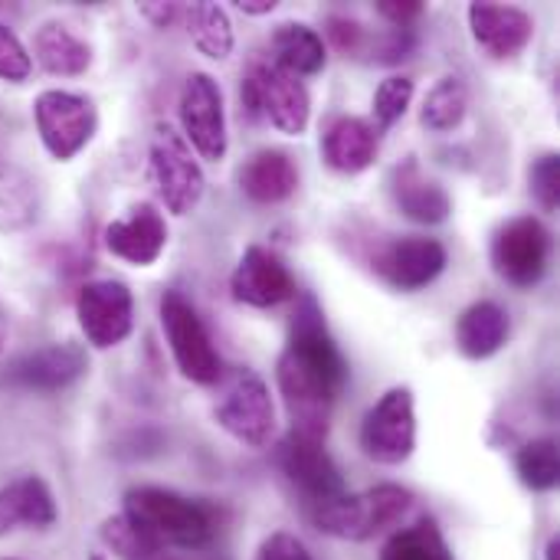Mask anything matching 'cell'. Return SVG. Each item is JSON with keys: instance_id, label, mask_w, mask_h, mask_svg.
I'll return each mask as SVG.
<instances>
[{"instance_id": "30bf717a", "label": "cell", "mask_w": 560, "mask_h": 560, "mask_svg": "<svg viewBox=\"0 0 560 560\" xmlns=\"http://www.w3.org/2000/svg\"><path fill=\"white\" fill-rule=\"evenodd\" d=\"M551 230L538 217H512L492 236V266L509 285L532 289L551 266Z\"/></svg>"}, {"instance_id": "9a60e30c", "label": "cell", "mask_w": 560, "mask_h": 560, "mask_svg": "<svg viewBox=\"0 0 560 560\" xmlns=\"http://www.w3.org/2000/svg\"><path fill=\"white\" fill-rule=\"evenodd\" d=\"M85 368H89L85 351L72 341H62V345H46L39 351L20 354L16 361H10L0 374V384L13 390H26V394H56V390L72 387L85 374Z\"/></svg>"}, {"instance_id": "d6a6232c", "label": "cell", "mask_w": 560, "mask_h": 560, "mask_svg": "<svg viewBox=\"0 0 560 560\" xmlns=\"http://www.w3.org/2000/svg\"><path fill=\"white\" fill-rule=\"evenodd\" d=\"M325 33H328V43L341 52V56H368V46H371V30H364V23L351 20V16H328L325 20Z\"/></svg>"}, {"instance_id": "4fadbf2b", "label": "cell", "mask_w": 560, "mask_h": 560, "mask_svg": "<svg viewBox=\"0 0 560 560\" xmlns=\"http://www.w3.org/2000/svg\"><path fill=\"white\" fill-rule=\"evenodd\" d=\"M75 318L92 348H118L135 331V295L118 279L85 282L75 295Z\"/></svg>"}, {"instance_id": "484cf974", "label": "cell", "mask_w": 560, "mask_h": 560, "mask_svg": "<svg viewBox=\"0 0 560 560\" xmlns=\"http://www.w3.org/2000/svg\"><path fill=\"white\" fill-rule=\"evenodd\" d=\"M180 23L207 59H226L233 52V23L220 3H184Z\"/></svg>"}, {"instance_id": "8992f818", "label": "cell", "mask_w": 560, "mask_h": 560, "mask_svg": "<svg viewBox=\"0 0 560 560\" xmlns=\"http://www.w3.org/2000/svg\"><path fill=\"white\" fill-rule=\"evenodd\" d=\"M279 469L289 479V486L299 492L308 515L331 505L335 499H341L348 492L341 469L335 466V459L325 446V436H308V433L289 430L285 440L279 443Z\"/></svg>"}, {"instance_id": "cb8c5ba5", "label": "cell", "mask_w": 560, "mask_h": 560, "mask_svg": "<svg viewBox=\"0 0 560 560\" xmlns=\"http://www.w3.org/2000/svg\"><path fill=\"white\" fill-rule=\"evenodd\" d=\"M272 62L292 75H318L328 62V46L308 23H279L272 30Z\"/></svg>"}, {"instance_id": "74e56055", "label": "cell", "mask_w": 560, "mask_h": 560, "mask_svg": "<svg viewBox=\"0 0 560 560\" xmlns=\"http://www.w3.org/2000/svg\"><path fill=\"white\" fill-rule=\"evenodd\" d=\"M423 10H427V3H420V0H381L377 3V13L397 30H413V23L423 16Z\"/></svg>"}, {"instance_id": "7c38bea8", "label": "cell", "mask_w": 560, "mask_h": 560, "mask_svg": "<svg viewBox=\"0 0 560 560\" xmlns=\"http://www.w3.org/2000/svg\"><path fill=\"white\" fill-rule=\"evenodd\" d=\"M177 118H180V138L190 144L194 154L203 161H223L226 158V112H223V92L213 75L190 72L180 98H177Z\"/></svg>"}, {"instance_id": "ee69618b", "label": "cell", "mask_w": 560, "mask_h": 560, "mask_svg": "<svg viewBox=\"0 0 560 560\" xmlns=\"http://www.w3.org/2000/svg\"><path fill=\"white\" fill-rule=\"evenodd\" d=\"M154 560H177V558H167V555H158V558Z\"/></svg>"}, {"instance_id": "52a82bcc", "label": "cell", "mask_w": 560, "mask_h": 560, "mask_svg": "<svg viewBox=\"0 0 560 560\" xmlns=\"http://www.w3.org/2000/svg\"><path fill=\"white\" fill-rule=\"evenodd\" d=\"M161 328L167 335L171 354L177 371L190 384H217L223 377L220 354L213 348V338L197 315V308L180 295V292H164L161 295Z\"/></svg>"}, {"instance_id": "f35d334b", "label": "cell", "mask_w": 560, "mask_h": 560, "mask_svg": "<svg viewBox=\"0 0 560 560\" xmlns=\"http://www.w3.org/2000/svg\"><path fill=\"white\" fill-rule=\"evenodd\" d=\"M141 10V16L144 20H151L158 30H167V26H174V23H180L184 20V3H141L138 7Z\"/></svg>"}, {"instance_id": "60d3db41", "label": "cell", "mask_w": 560, "mask_h": 560, "mask_svg": "<svg viewBox=\"0 0 560 560\" xmlns=\"http://www.w3.org/2000/svg\"><path fill=\"white\" fill-rule=\"evenodd\" d=\"M545 560H560V538H551L545 548Z\"/></svg>"}, {"instance_id": "44dd1931", "label": "cell", "mask_w": 560, "mask_h": 560, "mask_svg": "<svg viewBox=\"0 0 560 560\" xmlns=\"http://www.w3.org/2000/svg\"><path fill=\"white\" fill-rule=\"evenodd\" d=\"M390 194H394V203L400 207V213L407 220H413V223H423V226L446 223L450 213H453V200H450L446 187L436 184V180H430L413 158H407L394 171Z\"/></svg>"}, {"instance_id": "b9f144b4", "label": "cell", "mask_w": 560, "mask_h": 560, "mask_svg": "<svg viewBox=\"0 0 560 560\" xmlns=\"http://www.w3.org/2000/svg\"><path fill=\"white\" fill-rule=\"evenodd\" d=\"M3 345H7V312L0 305V354H3Z\"/></svg>"}, {"instance_id": "3957f363", "label": "cell", "mask_w": 560, "mask_h": 560, "mask_svg": "<svg viewBox=\"0 0 560 560\" xmlns=\"http://www.w3.org/2000/svg\"><path fill=\"white\" fill-rule=\"evenodd\" d=\"M413 492L394 482L374 486L368 492L358 495H341L331 505L312 512V525L322 535L341 538V541H371L384 532H390L394 525H400L410 509H413Z\"/></svg>"}, {"instance_id": "ab89813d", "label": "cell", "mask_w": 560, "mask_h": 560, "mask_svg": "<svg viewBox=\"0 0 560 560\" xmlns=\"http://www.w3.org/2000/svg\"><path fill=\"white\" fill-rule=\"evenodd\" d=\"M236 7H240L246 16H266V13H272L279 3H276V0H240Z\"/></svg>"}, {"instance_id": "603a6c76", "label": "cell", "mask_w": 560, "mask_h": 560, "mask_svg": "<svg viewBox=\"0 0 560 560\" xmlns=\"http://www.w3.org/2000/svg\"><path fill=\"white\" fill-rule=\"evenodd\" d=\"M512 335V322L509 312L499 302H472L459 322H456V348L469 358V361H489L495 358Z\"/></svg>"}, {"instance_id": "2e32d148", "label": "cell", "mask_w": 560, "mask_h": 560, "mask_svg": "<svg viewBox=\"0 0 560 560\" xmlns=\"http://www.w3.org/2000/svg\"><path fill=\"white\" fill-rule=\"evenodd\" d=\"M230 292L240 305L276 308V305L295 299V279H292L289 266L272 249L249 246L230 276Z\"/></svg>"}, {"instance_id": "e0dca14e", "label": "cell", "mask_w": 560, "mask_h": 560, "mask_svg": "<svg viewBox=\"0 0 560 560\" xmlns=\"http://www.w3.org/2000/svg\"><path fill=\"white\" fill-rule=\"evenodd\" d=\"M105 246L131 266H154L167 246V220L154 203H135L128 217L105 226Z\"/></svg>"}, {"instance_id": "d590c367", "label": "cell", "mask_w": 560, "mask_h": 560, "mask_svg": "<svg viewBox=\"0 0 560 560\" xmlns=\"http://www.w3.org/2000/svg\"><path fill=\"white\" fill-rule=\"evenodd\" d=\"M36 203L30 200V184H16L0 190V230H20L26 226L36 213Z\"/></svg>"}, {"instance_id": "f1b7e54d", "label": "cell", "mask_w": 560, "mask_h": 560, "mask_svg": "<svg viewBox=\"0 0 560 560\" xmlns=\"http://www.w3.org/2000/svg\"><path fill=\"white\" fill-rule=\"evenodd\" d=\"M466 108H469V92H466L463 79L446 75V79H440V82L430 89V95L423 98L420 121H423V128H430V131H453V128H459V121L466 118Z\"/></svg>"}, {"instance_id": "8fae6325", "label": "cell", "mask_w": 560, "mask_h": 560, "mask_svg": "<svg viewBox=\"0 0 560 560\" xmlns=\"http://www.w3.org/2000/svg\"><path fill=\"white\" fill-rule=\"evenodd\" d=\"M361 450L381 466H400L417 450V404L410 387H390L361 420Z\"/></svg>"}, {"instance_id": "ac0fdd59", "label": "cell", "mask_w": 560, "mask_h": 560, "mask_svg": "<svg viewBox=\"0 0 560 560\" xmlns=\"http://www.w3.org/2000/svg\"><path fill=\"white\" fill-rule=\"evenodd\" d=\"M476 43L492 59H515L535 36V20L522 7L509 3H469L466 10Z\"/></svg>"}, {"instance_id": "7402d4cb", "label": "cell", "mask_w": 560, "mask_h": 560, "mask_svg": "<svg viewBox=\"0 0 560 560\" xmlns=\"http://www.w3.org/2000/svg\"><path fill=\"white\" fill-rule=\"evenodd\" d=\"M240 190L262 207L282 203L299 190V164L279 148H259L240 167Z\"/></svg>"}, {"instance_id": "d6986e66", "label": "cell", "mask_w": 560, "mask_h": 560, "mask_svg": "<svg viewBox=\"0 0 560 560\" xmlns=\"http://www.w3.org/2000/svg\"><path fill=\"white\" fill-rule=\"evenodd\" d=\"M381 131L358 115H335L322 135V158L338 174H361L377 161Z\"/></svg>"}, {"instance_id": "4316f807", "label": "cell", "mask_w": 560, "mask_h": 560, "mask_svg": "<svg viewBox=\"0 0 560 560\" xmlns=\"http://www.w3.org/2000/svg\"><path fill=\"white\" fill-rule=\"evenodd\" d=\"M381 560H456L433 518H420L410 528H400L381 551Z\"/></svg>"}, {"instance_id": "8d00e7d4", "label": "cell", "mask_w": 560, "mask_h": 560, "mask_svg": "<svg viewBox=\"0 0 560 560\" xmlns=\"http://www.w3.org/2000/svg\"><path fill=\"white\" fill-rule=\"evenodd\" d=\"M253 560H315L308 555V548L295 538V535H289V532H276V535H269L262 545H259V551H256V558Z\"/></svg>"}, {"instance_id": "f546056e", "label": "cell", "mask_w": 560, "mask_h": 560, "mask_svg": "<svg viewBox=\"0 0 560 560\" xmlns=\"http://www.w3.org/2000/svg\"><path fill=\"white\" fill-rule=\"evenodd\" d=\"M98 538H102V545L115 555V558L121 560H154L158 555H164L131 518H125V515H112V518H105L102 522V528H98Z\"/></svg>"}, {"instance_id": "277c9868", "label": "cell", "mask_w": 560, "mask_h": 560, "mask_svg": "<svg viewBox=\"0 0 560 560\" xmlns=\"http://www.w3.org/2000/svg\"><path fill=\"white\" fill-rule=\"evenodd\" d=\"M240 102L249 118H266L272 128L282 135H305L308 118H312V95L305 82L285 69H279L272 59H249L243 85H240Z\"/></svg>"}, {"instance_id": "1f68e13d", "label": "cell", "mask_w": 560, "mask_h": 560, "mask_svg": "<svg viewBox=\"0 0 560 560\" xmlns=\"http://www.w3.org/2000/svg\"><path fill=\"white\" fill-rule=\"evenodd\" d=\"M528 184H532V197L538 200V207L545 213H558L560 207V158L555 151L541 154L532 171H528Z\"/></svg>"}, {"instance_id": "ffe728a7", "label": "cell", "mask_w": 560, "mask_h": 560, "mask_svg": "<svg viewBox=\"0 0 560 560\" xmlns=\"http://www.w3.org/2000/svg\"><path fill=\"white\" fill-rule=\"evenodd\" d=\"M59 518L56 499L39 476H23L10 486H0V538L20 528L46 532Z\"/></svg>"}, {"instance_id": "d4e9b609", "label": "cell", "mask_w": 560, "mask_h": 560, "mask_svg": "<svg viewBox=\"0 0 560 560\" xmlns=\"http://www.w3.org/2000/svg\"><path fill=\"white\" fill-rule=\"evenodd\" d=\"M33 56L49 75H82L92 66V46L59 20H46L33 33Z\"/></svg>"}, {"instance_id": "5bb4252c", "label": "cell", "mask_w": 560, "mask_h": 560, "mask_svg": "<svg viewBox=\"0 0 560 560\" xmlns=\"http://www.w3.org/2000/svg\"><path fill=\"white\" fill-rule=\"evenodd\" d=\"M446 262V246L430 236H394L381 243L371 256V269L400 292L427 289L443 276Z\"/></svg>"}, {"instance_id": "f6af8a7d", "label": "cell", "mask_w": 560, "mask_h": 560, "mask_svg": "<svg viewBox=\"0 0 560 560\" xmlns=\"http://www.w3.org/2000/svg\"><path fill=\"white\" fill-rule=\"evenodd\" d=\"M0 174H3V154H0Z\"/></svg>"}, {"instance_id": "7a4b0ae2", "label": "cell", "mask_w": 560, "mask_h": 560, "mask_svg": "<svg viewBox=\"0 0 560 560\" xmlns=\"http://www.w3.org/2000/svg\"><path fill=\"white\" fill-rule=\"evenodd\" d=\"M125 518H131L161 551L207 548L220 532V512L203 499H187L174 489L138 486L125 492Z\"/></svg>"}, {"instance_id": "83f0119b", "label": "cell", "mask_w": 560, "mask_h": 560, "mask_svg": "<svg viewBox=\"0 0 560 560\" xmlns=\"http://www.w3.org/2000/svg\"><path fill=\"white\" fill-rule=\"evenodd\" d=\"M515 472H518L522 486H525V489H532V492H551V489H558V479H560L558 440L541 436V440L525 443V446L515 453Z\"/></svg>"}, {"instance_id": "4dcf8cb0", "label": "cell", "mask_w": 560, "mask_h": 560, "mask_svg": "<svg viewBox=\"0 0 560 560\" xmlns=\"http://www.w3.org/2000/svg\"><path fill=\"white\" fill-rule=\"evenodd\" d=\"M413 102V79L410 75H387L374 92V118L381 128H394Z\"/></svg>"}, {"instance_id": "ba28073f", "label": "cell", "mask_w": 560, "mask_h": 560, "mask_svg": "<svg viewBox=\"0 0 560 560\" xmlns=\"http://www.w3.org/2000/svg\"><path fill=\"white\" fill-rule=\"evenodd\" d=\"M148 158H151V180L158 197L174 217H187L207 190V177L197 154L171 125H158Z\"/></svg>"}, {"instance_id": "bcb514c9", "label": "cell", "mask_w": 560, "mask_h": 560, "mask_svg": "<svg viewBox=\"0 0 560 560\" xmlns=\"http://www.w3.org/2000/svg\"><path fill=\"white\" fill-rule=\"evenodd\" d=\"M0 560H20V558H0Z\"/></svg>"}, {"instance_id": "e575fe53", "label": "cell", "mask_w": 560, "mask_h": 560, "mask_svg": "<svg viewBox=\"0 0 560 560\" xmlns=\"http://www.w3.org/2000/svg\"><path fill=\"white\" fill-rule=\"evenodd\" d=\"M33 69V59L26 52V46L20 43V36L0 23V79L3 82H23Z\"/></svg>"}, {"instance_id": "836d02e7", "label": "cell", "mask_w": 560, "mask_h": 560, "mask_svg": "<svg viewBox=\"0 0 560 560\" xmlns=\"http://www.w3.org/2000/svg\"><path fill=\"white\" fill-rule=\"evenodd\" d=\"M413 46H417V33H413V30H397V26H390L387 33L371 36L368 59H374V62H381V66H397V62L410 59Z\"/></svg>"}, {"instance_id": "9c48e42d", "label": "cell", "mask_w": 560, "mask_h": 560, "mask_svg": "<svg viewBox=\"0 0 560 560\" xmlns=\"http://www.w3.org/2000/svg\"><path fill=\"white\" fill-rule=\"evenodd\" d=\"M33 118H36L43 148L56 161H72L95 138V128H98L95 102L66 89L39 92L33 102Z\"/></svg>"}, {"instance_id": "5b68a950", "label": "cell", "mask_w": 560, "mask_h": 560, "mask_svg": "<svg viewBox=\"0 0 560 560\" xmlns=\"http://www.w3.org/2000/svg\"><path fill=\"white\" fill-rule=\"evenodd\" d=\"M213 420L226 436L249 450L269 446L276 436V404L266 381L249 368H236L213 407Z\"/></svg>"}, {"instance_id": "7bdbcfd3", "label": "cell", "mask_w": 560, "mask_h": 560, "mask_svg": "<svg viewBox=\"0 0 560 560\" xmlns=\"http://www.w3.org/2000/svg\"><path fill=\"white\" fill-rule=\"evenodd\" d=\"M89 560H105V555H89Z\"/></svg>"}, {"instance_id": "6da1fadb", "label": "cell", "mask_w": 560, "mask_h": 560, "mask_svg": "<svg viewBox=\"0 0 560 560\" xmlns=\"http://www.w3.org/2000/svg\"><path fill=\"white\" fill-rule=\"evenodd\" d=\"M276 384L292 430L328 440L331 410L348 384V361L331 338L315 295H302L295 305L289 341L276 364Z\"/></svg>"}]
</instances>
